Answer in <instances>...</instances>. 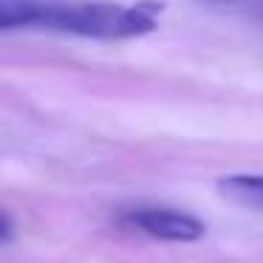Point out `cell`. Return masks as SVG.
I'll return each instance as SVG.
<instances>
[{"label":"cell","mask_w":263,"mask_h":263,"mask_svg":"<svg viewBox=\"0 0 263 263\" xmlns=\"http://www.w3.org/2000/svg\"><path fill=\"white\" fill-rule=\"evenodd\" d=\"M221 190L235 201L263 206V176H229L221 181Z\"/></svg>","instance_id":"cell-3"},{"label":"cell","mask_w":263,"mask_h":263,"mask_svg":"<svg viewBox=\"0 0 263 263\" xmlns=\"http://www.w3.org/2000/svg\"><path fill=\"white\" fill-rule=\"evenodd\" d=\"M130 223L144 232L147 238L156 240H170V243H193L201 240L206 227L195 215L170 206H144V210L130 212Z\"/></svg>","instance_id":"cell-2"},{"label":"cell","mask_w":263,"mask_h":263,"mask_svg":"<svg viewBox=\"0 0 263 263\" xmlns=\"http://www.w3.org/2000/svg\"><path fill=\"white\" fill-rule=\"evenodd\" d=\"M161 12V0H139L127 6L105 0H0V29L133 40L156 31Z\"/></svg>","instance_id":"cell-1"},{"label":"cell","mask_w":263,"mask_h":263,"mask_svg":"<svg viewBox=\"0 0 263 263\" xmlns=\"http://www.w3.org/2000/svg\"><path fill=\"white\" fill-rule=\"evenodd\" d=\"M0 223H3V235H0V238H3V240H12V218L3 215V218H0Z\"/></svg>","instance_id":"cell-4"},{"label":"cell","mask_w":263,"mask_h":263,"mask_svg":"<svg viewBox=\"0 0 263 263\" xmlns=\"http://www.w3.org/2000/svg\"><path fill=\"white\" fill-rule=\"evenodd\" d=\"M198 3H249V0H198Z\"/></svg>","instance_id":"cell-5"}]
</instances>
